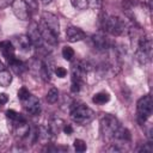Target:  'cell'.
Instances as JSON below:
<instances>
[{"label": "cell", "instance_id": "cell-1", "mask_svg": "<svg viewBox=\"0 0 153 153\" xmlns=\"http://www.w3.org/2000/svg\"><path fill=\"white\" fill-rule=\"evenodd\" d=\"M123 11L129 19H131L135 25L142 26L145 13L151 11V7H146V5L140 0H126L123 2Z\"/></svg>", "mask_w": 153, "mask_h": 153}, {"label": "cell", "instance_id": "cell-2", "mask_svg": "<svg viewBox=\"0 0 153 153\" xmlns=\"http://www.w3.org/2000/svg\"><path fill=\"white\" fill-rule=\"evenodd\" d=\"M100 26L102 30L112 35V36H121L126 31V23L116 16H111L104 13L100 17Z\"/></svg>", "mask_w": 153, "mask_h": 153}, {"label": "cell", "instance_id": "cell-3", "mask_svg": "<svg viewBox=\"0 0 153 153\" xmlns=\"http://www.w3.org/2000/svg\"><path fill=\"white\" fill-rule=\"evenodd\" d=\"M120 128H121V123L114 115L105 114L100 118V134L104 141L112 142Z\"/></svg>", "mask_w": 153, "mask_h": 153}, {"label": "cell", "instance_id": "cell-4", "mask_svg": "<svg viewBox=\"0 0 153 153\" xmlns=\"http://www.w3.org/2000/svg\"><path fill=\"white\" fill-rule=\"evenodd\" d=\"M71 117L75 123L80 126H86L93 121L94 112L85 104H74L71 108Z\"/></svg>", "mask_w": 153, "mask_h": 153}, {"label": "cell", "instance_id": "cell-5", "mask_svg": "<svg viewBox=\"0 0 153 153\" xmlns=\"http://www.w3.org/2000/svg\"><path fill=\"white\" fill-rule=\"evenodd\" d=\"M136 111H137V122L140 124H145L147 120L151 117L153 111V102L149 94H146L137 100Z\"/></svg>", "mask_w": 153, "mask_h": 153}, {"label": "cell", "instance_id": "cell-6", "mask_svg": "<svg viewBox=\"0 0 153 153\" xmlns=\"http://www.w3.org/2000/svg\"><path fill=\"white\" fill-rule=\"evenodd\" d=\"M13 13L19 20H29L30 19V8L25 0H16L12 4Z\"/></svg>", "mask_w": 153, "mask_h": 153}, {"label": "cell", "instance_id": "cell-7", "mask_svg": "<svg viewBox=\"0 0 153 153\" xmlns=\"http://www.w3.org/2000/svg\"><path fill=\"white\" fill-rule=\"evenodd\" d=\"M42 24L44 26H47L48 29H50L56 35H59L60 23H59V18L55 14H53L50 12H43L42 13Z\"/></svg>", "mask_w": 153, "mask_h": 153}, {"label": "cell", "instance_id": "cell-8", "mask_svg": "<svg viewBox=\"0 0 153 153\" xmlns=\"http://www.w3.org/2000/svg\"><path fill=\"white\" fill-rule=\"evenodd\" d=\"M27 37L30 38L32 45H35L36 48H42L43 47V39H42L41 30H39V26L36 23L30 24L29 31H27Z\"/></svg>", "mask_w": 153, "mask_h": 153}, {"label": "cell", "instance_id": "cell-9", "mask_svg": "<svg viewBox=\"0 0 153 153\" xmlns=\"http://www.w3.org/2000/svg\"><path fill=\"white\" fill-rule=\"evenodd\" d=\"M41 30V35H42V39H43V44L49 45V47H55L59 43V35H56L55 32H53L50 29H48L47 26H44L43 24L39 26Z\"/></svg>", "mask_w": 153, "mask_h": 153}, {"label": "cell", "instance_id": "cell-10", "mask_svg": "<svg viewBox=\"0 0 153 153\" xmlns=\"http://www.w3.org/2000/svg\"><path fill=\"white\" fill-rule=\"evenodd\" d=\"M92 43H93L94 48L97 50H99V51H106V50H109L111 48L108 37L104 33H102V32L94 33L92 36Z\"/></svg>", "mask_w": 153, "mask_h": 153}, {"label": "cell", "instance_id": "cell-11", "mask_svg": "<svg viewBox=\"0 0 153 153\" xmlns=\"http://www.w3.org/2000/svg\"><path fill=\"white\" fill-rule=\"evenodd\" d=\"M22 103H23L25 110H26L29 114H31V115H33V116L39 115V112H41V104H39V100H38L35 96L30 94L29 98L25 99V100H23Z\"/></svg>", "mask_w": 153, "mask_h": 153}, {"label": "cell", "instance_id": "cell-12", "mask_svg": "<svg viewBox=\"0 0 153 153\" xmlns=\"http://www.w3.org/2000/svg\"><path fill=\"white\" fill-rule=\"evenodd\" d=\"M86 37L85 32L80 29V27H76V26H68L67 30H66V38L68 42H79L81 39H84Z\"/></svg>", "mask_w": 153, "mask_h": 153}, {"label": "cell", "instance_id": "cell-13", "mask_svg": "<svg viewBox=\"0 0 153 153\" xmlns=\"http://www.w3.org/2000/svg\"><path fill=\"white\" fill-rule=\"evenodd\" d=\"M0 51H1L2 56L7 60V62L16 57V55H14L16 49H14L12 42H10V41H0Z\"/></svg>", "mask_w": 153, "mask_h": 153}, {"label": "cell", "instance_id": "cell-14", "mask_svg": "<svg viewBox=\"0 0 153 153\" xmlns=\"http://www.w3.org/2000/svg\"><path fill=\"white\" fill-rule=\"evenodd\" d=\"M63 121L61 120V118H56V117H54V118H51L50 120V122H49V124H48V130H49V133L51 134V135H59V133L62 130V128H63Z\"/></svg>", "mask_w": 153, "mask_h": 153}, {"label": "cell", "instance_id": "cell-15", "mask_svg": "<svg viewBox=\"0 0 153 153\" xmlns=\"http://www.w3.org/2000/svg\"><path fill=\"white\" fill-rule=\"evenodd\" d=\"M8 65H10V67H11V69L16 73V74H23L25 71H26V65L23 62V61H20V60H18V59H12L11 61H8Z\"/></svg>", "mask_w": 153, "mask_h": 153}, {"label": "cell", "instance_id": "cell-16", "mask_svg": "<svg viewBox=\"0 0 153 153\" xmlns=\"http://www.w3.org/2000/svg\"><path fill=\"white\" fill-rule=\"evenodd\" d=\"M16 42H17L19 49H22L24 51H29L32 47V43H31L30 38L27 37V35H20L18 37H16Z\"/></svg>", "mask_w": 153, "mask_h": 153}, {"label": "cell", "instance_id": "cell-17", "mask_svg": "<svg viewBox=\"0 0 153 153\" xmlns=\"http://www.w3.org/2000/svg\"><path fill=\"white\" fill-rule=\"evenodd\" d=\"M110 100V94L108 92H98L92 97V102L98 105H103Z\"/></svg>", "mask_w": 153, "mask_h": 153}, {"label": "cell", "instance_id": "cell-18", "mask_svg": "<svg viewBox=\"0 0 153 153\" xmlns=\"http://www.w3.org/2000/svg\"><path fill=\"white\" fill-rule=\"evenodd\" d=\"M12 82V75L7 69H1L0 71V86L7 87Z\"/></svg>", "mask_w": 153, "mask_h": 153}, {"label": "cell", "instance_id": "cell-19", "mask_svg": "<svg viewBox=\"0 0 153 153\" xmlns=\"http://www.w3.org/2000/svg\"><path fill=\"white\" fill-rule=\"evenodd\" d=\"M6 117L10 118L13 123H14V122H23V121H26L23 115H20L19 112H17V111H14V110H7V111H6Z\"/></svg>", "mask_w": 153, "mask_h": 153}, {"label": "cell", "instance_id": "cell-20", "mask_svg": "<svg viewBox=\"0 0 153 153\" xmlns=\"http://www.w3.org/2000/svg\"><path fill=\"white\" fill-rule=\"evenodd\" d=\"M45 99H47V102H48V103H50V104L56 103V102H57V99H59V91H57V88L51 87V88L48 91Z\"/></svg>", "mask_w": 153, "mask_h": 153}, {"label": "cell", "instance_id": "cell-21", "mask_svg": "<svg viewBox=\"0 0 153 153\" xmlns=\"http://www.w3.org/2000/svg\"><path fill=\"white\" fill-rule=\"evenodd\" d=\"M73 146H74V149H75L76 152H85V151H86V148H87V146H86L85 141H84V140H81V139H75V140H74Z\"/></svg>", "mask_w": 153, "mask_h": 153}, {"label": "cell", "instance_id": "cell-22", "mask_svg": "<svg viewBox=\"0 0 153 153\" xmlns=\"http://www.w3.org/2000/svg\"><path fill=\"white\" fill-rule=\"evenodd\" d=\"M62 56H63L65 60L71 61L74 57V50H73V48H71V47H63V49H62Z\"/></svg>", "mask_w": 153, "mask_h": 153}, {"label": "cell", "instance_id": "cell-23", "mask_svg": "<svg viewBox=\"0 0 153 153\" xmlns=\"http://www.w3.org/2000/svg\"><path fill=\"white\" fill-rule=\"evenodd\" d=\"M87 7H91L92 10H100L103 0H86Z\"/></svg>", "mask_w": 153, "mask_h": 153}, {"label": "cell", "instance_id": "cell-24", "mask_svg": "<svg viewBox=\"0 0 153 153\" xmlns=\"http://www.w3.org/2000/svg\"><path fill=\"white\" fill-rule=\"evenodd\" d=\"M30 94H31V93L29 92V90H27L26 87H22V88H19V91H18V98H19L20 102L27 99Z\"/></svg>", "mask_w": 153, "mask_h": 153}, {"label": "cell", "instance_id": "cell-25", "mask_svg": "<svg viewBox=\"0 0 153 153\" xmlns=\"http://www.w3.org/2000/svg\"><path fill=\"white\" fill-rule=\"evenodd\" d=\"M71 2H72V5H73L75 8H78V10H85V8L87 7L86 0H71Z\"/></svg>", "mask_w": 153, "mask_h": 153}, {"label": "cell", "instance_id": "cell-26", "mask_svg": "<svg viewBox=\"0 0 153 153\" xmlns=\"http://www.w3.org/2000/svg\"><path fill=\"white\" fill-rule=\"evenodd\" d=\"M137 151H139V152H147V153H151V152L153 151V146H152V143H151V141H149V142L145 143L143 146H141L140 148H137Z\"/></svg>", "mask_w": 153, "mask_h": 153}, {"label": "cell", "instance_id": "cell-27", "mask_svg": "<svg viewBox=\"0 0 153 153\" xmlns=\"http://www.w3.org/2000/svg\"><path fill=\"white\" fill-rule=\"evenodd\" d=\"M55 74H56L59 78H65L66 74H67V71H66L63 67H56V68H55Z\"/></svg>", "mask_w": 153, "mask_h": 153}, {"label": "cell", "instance_id": "cell-28", "mask_svg": "<svg viewBox=\"0 0 153 153\" xmlns=\"http://www.w3.org/2000/svg\"><path fill=\"white\" fill-rule=\"evenodd\" d=\"M16 0H0V10H4L8 6H11Z\"/></svg>", "mask_w": 153, "mask_h": 153}, {"label": "cell", "instance_id": "cell-29", "mask_svg": "<svg viewBox=\"0 0 153 153\" xmlns=\"http://www.w3.org/2000/svg\"><path fill=\"white\" fill-rule=\"evenodd\" d=\"M62 130H63V131H65V134H67V135H71V134L73 133V128H72V126H71V124H63Z\"/></svg>", "mask_w": 153, "mask_h": 153}, {"label": "cell", "instance_id": "cell-30", "mask_svg": "<svg viewBox=\"0 0 153 153\" xmlns=\"http://www.w3.org/2000/svg\"><path fill=\"white\" fill-rule=\"evenodd\" d=\"M7 100H8V96L6 93H0V106L4 105V104H6Z\"/></svg>", "mask_w": 153, "mask_h": 153}, {"label": "cell", "instance_id": "cell-31", "mask_svg": "<svg viewBox=\"0 0 153 153\" xmlns=\"http://www.w3.org/2000/svg\"><path fill=\"white\" fill-rule=\"evenodd\" d=\"M42 1H43V4H44V5H47V4H49V2H51L53 0H42Z\"/></svg>", "mask_w": 153, "mask_h": 153}]
</instances>
